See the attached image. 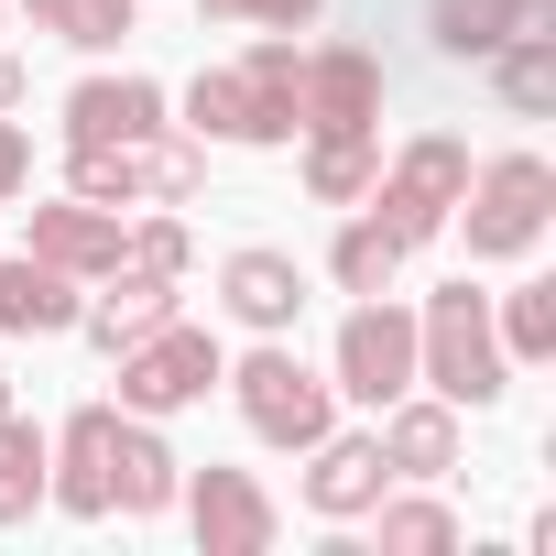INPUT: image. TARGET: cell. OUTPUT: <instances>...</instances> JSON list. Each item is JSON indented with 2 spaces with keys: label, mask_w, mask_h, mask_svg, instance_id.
Wrapping results in <instances>:
<instances>
[{
  "label": "cell",
  "mask_w": 556,
  "mask_h": 556,
  "mask_svg": "<svg viewBox=\"0 0 556 556\" xmlns=\"http://www.w3.org/2000/svg\"><path fill=\"white\" fill-rule=\"evenodd\" d=\"M34 23H55L66 45H121L131 34V0H34Z\"/></svg>",
  "instance_id": "cell-21"
},
{
  "label": "cell",
  "mask_w": 556,
  "mask_h": 556,
  "mask_svg": "<svg viewBox=\"0 0 556 556\" xmlns=\"http://www.w3.org/2000/svg\"><path fill=\"white\" fill-rule=\"evenodd\" d=\"M77 186H88V197H131V186L186 197V186H197V153H186V142H164V153H131V142H77Z\"/></svg>",
  "instance_id": "cell-8"
},
{
  "label": "cell",
  "mask_w": 556,
  "mask_h": 556,
  "mask_svg": "<svg viewBox=\"0 0 556 556\" xmlns=\"http://www.w3.org/2000/svg\"><path fill=\"white\" fill-rule=\"evenodd\" d=\"M34 251L55 273H99V262H121V229L99 207H34Z\"/></svg>",
  "instance_id": "cell-12"
},
{
  "label": "cell",
  "mask_w": 556,
  "mask_h": 556,
  "mask_svg": "<svg viewBox=\"0 0 556 556\" xmlns=\"http://www.w3.org/2000/svg\"><path fill=\"white\" fill-rule=\"evenodd\" d=\"M306 175H317V197H361V186H371V142H361V131H328Z\"/></svg>",
  "instance_id": "cell-24"
},
{
  "label": "cell",
  "mask_w": 556,
  "mask_h": 556,
  "mask_svg": "<svg viewBox=\"0 0 556 556\" xmlns=\"http://www.w3.org/2000/svg\"><path fill=\"white\" fill-rule=\"evenodd\" d=\"M339 382H350L361 404H393V393L415 382V317H404V306H361V317L339 328Z\"/></svg>",
  "instance_id": "cell-4"
},
{
  "label": "cell",
  "mask_w": 556,
  "mask_h": 556,
  "mask_svg": "<svg viewBox=\"0 0 556 556\" xmlns=\"http://www.w3.org/2000/svg\"><path fill=\"white\" fill-rule=\"evenodd\" d=\"M306 502L317 513H371L382 502V447H328L317 480H306Z\"/></svg>",
  "instance_id": "cell-16"
},
{
  "label": "cell",
  "mask_w": 556,
  "mask_h": 556,
  "mask_svg": "<svg viewBox=\"0 0 556 556\" xmlns=\"http://www.w3.org/2000/svg\"><path fill=\"white\" fill-rule=\"evenodd\" d=\"M229 306H240L251 328H285V317L306 306V285H295L285 251H240V262H229Z\"/></svg>",
  "instance_id": "cell-14"
},
{
  "label": "cell",
  "mask_w": 556,
  "mask_h": 556,
  "mask_svg": "<svg viewBox=\"0 0 556 556\" xmlns=\"http://www.w3.org/2000/svg\"><path fill=\"white\" fill-rule=\"evenodd\" d=\"M34 491H45V437H34L12 404H0V523H23Z\"/></svg>",
  "instance_id": "cell-17"
},
{
  "label": "cell",
  "mask_w": 556,
  "mask_h": 556,
  "mask_svg": "<svg viewBox=\"0 0 556 556\" xmlns=\"http://www.w3.org/2000/svg\"><path fill=\"white\" fill-rule=\"evenodd\" d=\"M131 262H142V273H175V262H186V229H175V218H164V229H142V240H131Z\"/></svg>",
  "instance_id": "cell-26"
},
{
  "label": "cell",
  "mask_w": 556,
  "mask_h": 556,
  "mask_svg": "<svg viewBox=\"0 0 556 556\" xmlns=\"http://www.w3.org/2000/svg\"><path fill=\"white\" fill-rule=\"evenodd\" d=\"M458 186H469V153H458V142H415V153H404V175H393V197H382V207H393L382 229L415 251V240L458 207Z\"/></svg>",
  "instance_id": "cell-6"
},
{
  "label": "cell",
  "mask_w": 556,
  "mask_h": 556,
  "mask_svg": "<svg viewBox=\"0 0 556 556\" xmlns=\"http://www.w3.org/2000/svg\"><path fill=\"white\" fill-rule=\"evenodd\" d=\"M447 447H458V426H447L437 404L393 415V437H382V458H393V469H447Z\"/></svg>",
  "instance_id": "cell-20"
},
{
  "label": "cell",
  "mask_w": 556,
  "mask_h": 556,
  "mask_svg": "<svg viewBox=\"0 0 556 556\" xmlns=\"http://www.w3.org/2000/svg\"><path fill=\"white\" fill-rule=\"evenodd\" d=\"M513 34H545V0H437V45L447 55H491Z\"/></svg>",
  "instance_id": "cell-11"
},
{
  "label": "cell",
  "mask_w": 556,
  "mask_h": 556,
  "mask_svg": "<svg viewBox=\"0 0 556 556\" xmlns=\"http://www.w3.org/2000/svg\"><path fill=\"white\" fill-rule=\"evenodd\" d=\"M12 88H23V77H12V66H0V110H12Z\"/></svg>",
  "instance_id": "cell-30"
},
{
  "label": "cell",
  "mask_w": 556,
  "mask_h": 556,
  "mask_svg": "<svg viewBox=\"0 0 556 556\" xmlns=\"http://www.w3.org/2000/svg\"><path fill=\"white\" fill-rule=\"evenodd\" d=\"M295 110H306L317 131H371V110H382V66H371L361 45H339V55H317V66L295 77Z\"/></svg>",
  "instance_id": "cell-7"
},
{
  "label": "cell",
  "mask_w": 556,
  "mask_h": 556,
  "mask_svg": "<svg viewBox=\"0 0 556 556\" xmlns=\"http://www.w3.org/2000/svg\"><path fill=\"white\" fill-rule=\"evenodd\" d=\"M207 12H273V23H306L317 0H207Z\"/></svg>",
  "instance_id": "cell-28"
},
{
  "label": "cell",
  "mask_w": 556,
  "mask_h": 556,
  "mask_svg": "<svg viewBox=\"0 0 556 556\" xmlns=\"http://www.w3.org/2000/svg\"><path fill=\"white\" fill-rule=\"evenodd\" d=\"M77 295H66V273L34 251V262H0V328H66Z\"/></svg>",
  "instance_id": "cell-15"
},
{
  "label": "cell",
  "mask_w": 556,
  "mask_h": 556,
  "mask_svg": "<svg viewBox=\"0 0 556 556\" xmlns=\"http://www.w3.org/2000/svg\"><path fill=\"white\" fill-rule=\"evenodd\" d=\"M415 350H426V382H437L447 404H491V393H502V350H491V317H480V295H469V285L426 295Z\"/></svg>",
  "instance_id": "cell-1"
},
{
  "label": "cell",
  "mask_w": 556,
  "mask_h": 556,
  "mask_svg": "<svg viewBox=\"0 0 556 556\" xmlns=\"http://www.w3.org/2000/svg\"><path fill=\"white\" fill-rule=\"evenodd\" d=\"M240 415H251L273 447H317V437H328V393L295 371V350H262V361H240Z\"/></svg>",
  "instance_id": "cell-3"
},
{
  "label": "cell",
  "mask_w": 556,
  "mask_h": 556,
  "mask_svg": "<svg viewBox=\"0 0 556 556\" xmlns=\"http://www.w3.org/2000/svg\"><path fill=\"white\" fill-rule=\"evenodd\" d=\"M197 534H207L218 556H251V545L273 534V513H262V491H251L240 469H207V480H197Z\"/></svg>",
  "instance_id": "cell-10"
},
{
  "label": "cell",
  "mask_w": 556,
  "mask_h": 556,
  "mask_svg": "<svg viewBox=\"0 0 556 556\" xmlns=\"http://www.w3.org/2000/svg\"><path fill=\"white\" fill-rule=\"evenodd\" d=\"M0 404H12V393H0Z\"/></svg>",
  "instance_id": "cell-31"
},
{
  "label": "cell",
  "mask_w": 556,
  "mask_h": 556,
  "mask_svg": "<svg viewBox=\"0 0 556 556\" xmlns=\"http://www.w3.org/2000/svg\"><path fill=\"white\" fill-rule=\"evenodd\" d=\"M153 110H164V88H153V77H88V88L66 99L77 142H142V131H153Z\"/></svg>",
  "instance_id": "cell-9"
},
{
  "label": "cell",
  "mask_w": 556,
  "mask_h": 556,
  "mask_svg": "<svg viewBox=\"0 0 556 556\" xmlns=\"http://www.w3.org/2000/svg\"><path fill=\"white\" fill-rule=\"evenodd\" d=\"M545 197H556V175H545L534 153L491 164V175H480V207H469V251H523V240L545 229Z\"/></svg>",
  "instance_id": "cell-5"
},
{
  "label": "cell",
  "mask_w": 556,
  "mask_h": 556,
  "mask_svg": "<svg viewBox=\"0 0 556 556\" xmlns=\"http://www.w3.org/2000/svg\"><path fill=\"white\" fill-rule=\"evenodd\" d=\"M393 262H404L393 229H350V240H339V285H350V295H382V285H393Z\"/></svg>",
  "instance_id": "cell-22"
},
{
  "label": "cell",
  "mask_w": 556,
  "mask_h": 556,
  "mask_svg": "<svg viewBox=\"0 0 556 556\" xmlns=\"http://www.w3.org/2000/svg\"><path fill=\"white\" fill-rule=\"evenodd\" d=\"M164 491H175V458H164L153 437H121V447H110V502H131V513H153Z\"/></svg>",
  "instance_id": "cell-19"
},
{
  "label": "cell",
  "mask_w": 556,
  "mask_h": 556,
  "mask_svg": "<svg viewBox=\"0 0 556 556\" xmlns=\"http://www.w3.org/2000/svg\"><path fill=\"white\" fill-rule=\"evenodd\" d=\"M23 164H34V153H23V131H0V197L23 186Z\"/></svg>",
  "instance_id": "cell-29"
},
{
  "label": "cell",
  "mask_w": 556,
  "mask_h": 556,
  "mask_svg": "<svg viewBox=\"0 0 556 556\" xmlns=\"http://www.w3.org/2000/svg\"><path fill=\"white\" fill-rule=\"evenodd\" d=\"M502 99H513V110H545V99H556V55H545V34H513V55H502Z\"/></svg>",
  "instance_id": "cell-23"
},
{
  "label": "cell",
  "mask_w": 556,
  "mask_h": 556,
  "mask_svg": "<svg viewBox=\"0 0 556 556\" xmlns=\"http://www.w3.org/2000/svg\"><path fill=\"white\" fill-rule=\"evenodd\" d=\"M175 306H164V273H131V285H110V306H99V339L110 350H131V339H153Z\"/></svg>",
  "instance_id": "cell-18"
},
{
  "label": "cell",
  "mask_w": 556,
  "mask_h": 556,
  "mask_svg": "<svg viewBox=\"0 0 556 556\" xmlns=\"http://www.w3.org/2000/svg\"><path fill=\"white\" fill-rule=\"evenodd\" d=\"M218 382V339H197V328H153V339H131V361H121V393L142 404V415H175V404H197Z\"/></svg>",
  "instance_id": "cell-2"
},
{
  "label": "cell",
  "mask_w": 556,
  "mask_h": 556,
  "mask_svg": "<svg viewBox=\"0 0 556 556\" xmlns=\"http://www.w3.org/2000/svg\"><path fill=\"white\" fill-rule=\"evenodd\" d=\"M110 447H121V415H110V404H88V415L66 426V480H55L77 513H110Z\"/></svg>",
  "instance_id": "cell-13"
},
{
  "label": "cell",
  "mask_w": 556,
  "mask_h": 556,
  "mask_svg": "<svg viewBox=\"0 0 556 556\" xmlns=\"http://www.w3.org/2000/svg\"><path fill=\"white\" fill-rule=\"evenodd\" d=\"M382 545H447V513H382Z\"/></svg>",
  "instance_id": "cell-27"
},
{
  "label": "cell",
  "mask_w": 556,
  "mask_h": 556,
  "mask_svg": "<svg viewBox=\"0 0 556 556\" xmlns=\"http://www.w3.org/2000/svg\"><path fill=\"white\" fill-rule=\"evenodd\" d=\"M502 328H513V361H545V350H556V285H523Z\"/></svg>",
  "instance_id": "cell-25"
}]
</instances>
